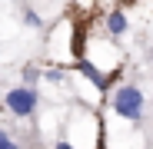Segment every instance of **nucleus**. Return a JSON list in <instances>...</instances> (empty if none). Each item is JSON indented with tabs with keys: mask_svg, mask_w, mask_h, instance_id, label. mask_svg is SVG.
<instances>
[{
	"mask_svg": "<svg viewBox=\"0 0 153 149\" xmlns=\"http://www.w3.org/2000/svg\"><path fill=\"white\" fill-rule=\"evenodd\" d=\"M113 109L123 116V119H133V123H140L143 119V93L137 90V86H120L117 93H113Z\"/></svg>",
	"mask_w": 153,
	"mask_h": 149,
	"instance_id": "nucleus-1",
	"label": "nucleus"
},
{
	"mask_svg": "<svg viewBox=\"0 0 153 149\" xmlns=\"http://www.w3.org/2000/svg\"><path fill=\"white\" fill-rule=\"evenodd\" d=\"M7 106L13 116H30L37 109V90L33 86H20V90H10L7 93Z\"/></svg>",
	"mask_w": 153,
	"mask_h": 149,
	"instance_id": "nucleus-2",
	"label": "nucleus"
},
{
	"mask_svg": "<svg viewBox=\"0 0 153 149\" xmlns=\"http://www.w3.org/2000/svg\"><path fill=\"white\" fill-rule=\"evenodd\" d=\"M80 70H83V76H87V80H93L100 90H107V76H103V73H97V70H93V63H87V60H83V63H80Z\"/></svg>",
	"mask_w": 153,
	"mask_h": 149,
	"instance_id": "nucleus-3",
	"label": "nucleus"
},
{
	"mask_svg": "<svg viewBox=\"0 0 153 149\" xmlns=\"http://www.w3.org/2000/svg\"><path fill=\"white\" fill-rule=\"evenodd\" d=\"M107 30H110L113 37H120V33L126 30V17H123V13H110V17H107Z\"/></svg>",
	"mask_w": 153,
	"mask_h": 149,
	"instance_id": "nucleus-4",
	"label": "nucleus"
},
{
	"mask_svg": "<svg viewBox=\"0 0 153 149\" xmlns=\"http://www.w3.org/2000/svg\"><path fill=\"white\" fill-rule=\"evenodd\" d=\"M0 149H20V146H17V142H13V139H10L4 129H0Z\"/></svg>",
	"mask_w": 153,
	"mask_h": 149,
	"instance_id": "nucleus-5",
	"label": "nucleus"
},
{
	"mask_svg": "<svg viewBox=\"0 0 153 149\" xmlns=\"http://www.w3.org/2000/svg\"><path fill=\"white\" fill-rule=\"evenodd\" d=\"M53 149H73V146H70V142H67V139H60V142H57V146H53Z\"/></svg>",
	"mask_w": 153,
	"mask_h": 149,
	"instance_id": "nucleus-6",
	"label": "nucleus"
}]
</instances>
